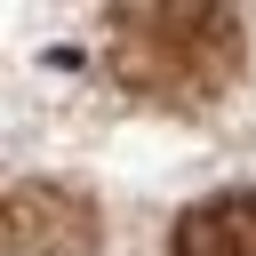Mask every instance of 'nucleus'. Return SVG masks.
<instances>
[{
    "instance_id": "f257e3e1",
    "label": "nucleus",
    "mask_w": 256,
    "mask_h": 256,
    "mask_svg": "<svg viewBox=\"0 0 256 256\" xmlns=\"http://www.w3.org/2000/svg\"><path fill=\"white\" fill-rule=\"evenodd\" d=\"M112 80L144 104L200 112L240 72V16L216 0H168V8H112L104 16Z\"/></svg>"
},
{
    "instance_id": "f03ea898",
    "label": "nucleus",
    "mask_w": 256,
    "mask_h": 256,
    "mask_svg": "<svg viewBox=\"0 0 256 256\" xmlns=\"http://www.w3.org/2000/svg\"><path fill=\"white\" fill-rule=\"evenodd\" d=\"M88 200L56 192V184H16L8 192V248L16 256H88Z\"/></svg>"
},
{
    "instance_id": "7ed1b4c3",
    "label": "nucleus",
    "mask_w": 256,
    "mask_h": 256,
    "mask_svg": "<svg viewBox=\"0 0 256 256\" xmlns=\"http://www.w3.org/2000/svg\"><path fill=\"white\" fill-rule=\"evenodd\" d=\"M168 256H256V192H216L176 216Z\"/></svg>"
}]
</instances>
